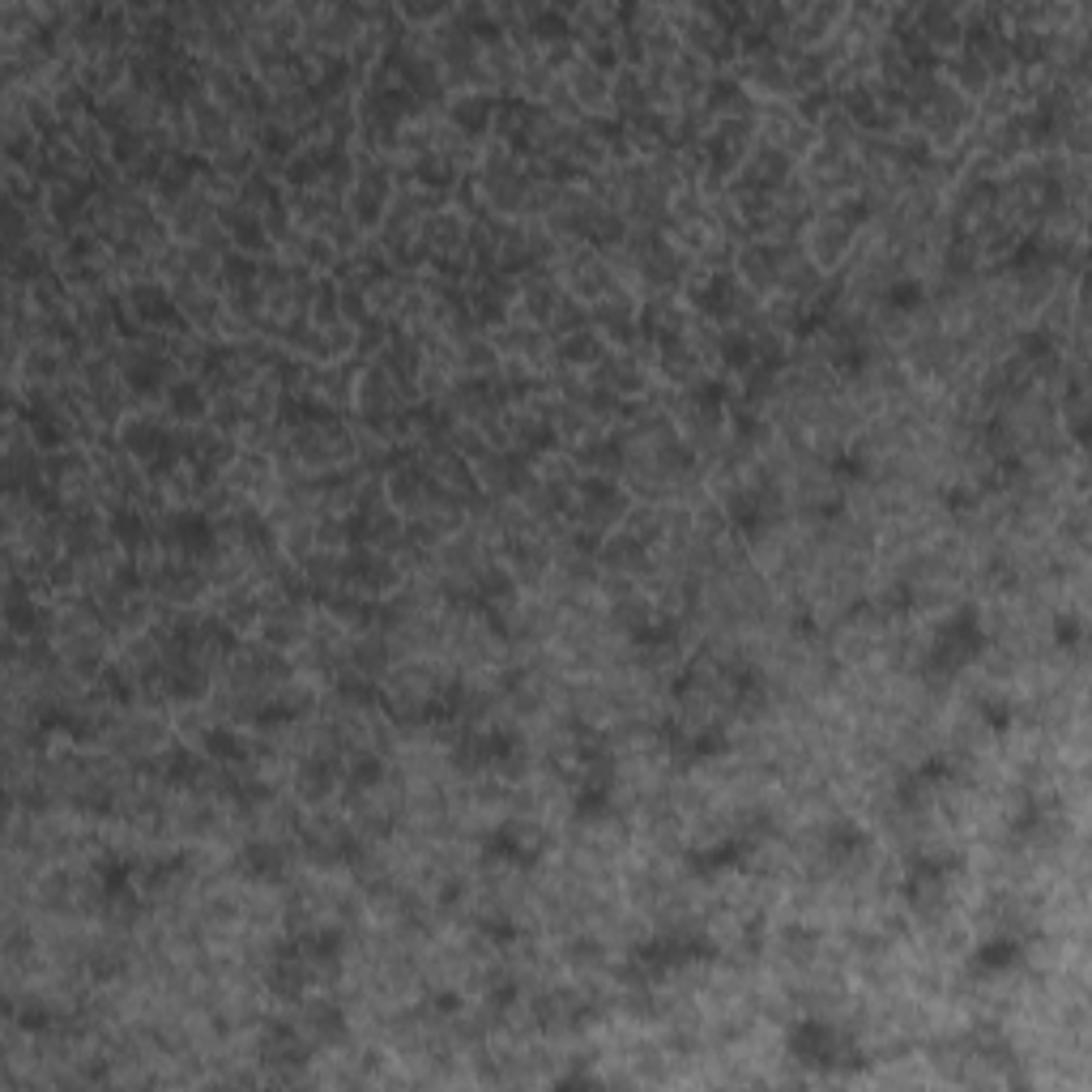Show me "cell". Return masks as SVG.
Segmentation results:
<instances>
[{
	"mask_svg": "<svg viewBox=\"0 0 1092 1092\" xmlns=\"http://www.w3.org/2000/svg\"><path fill=\"white\" fill-rule=\"evenodd\" d=\"M986 644V632H981L977 611H960L943 623V632L935 636V649H930V666L939 670H960L964 661H973Z\"/></svg>",
	"mask_w": 1092,
	"mask_h": 1092,
	"instance_id": "obj_1",
	"label": "cell"
},
{
	"mask_svg": "<svg viewBox=\"0 0 1092 1092\" xmlns=\"http://www.w3.org/2000/svg\"><path fill=\"white\" fill-rule=\"evenodd\" d=\"M790 1054L802 1063V1067H849V1059H840L845 1054V1046H840V1037L832 1025H823V1020H802V1025H794L790 1033Z\"/></svg>",
	"mask_w": 1092,
	"mask_h": 1092,
	"instance_id": "obj_2",
	"label": "cell"
},
{
	"mask_svg": "<svg viewBox=\"0 0 1092 1092\" xmlns=\"http://www.w3.org/2000/svg\"><path fill=\"white\" fill-rule=\"evenodd\" d=\"M1020 964V947L1011 939H994V943H981L977 956H973V973H1002Z\"/></svg>",
	"mask_w": 1092,
	"mask_h": 1092,
	"instance_id": "obj_3",
	"label": "cell"
},
{
	"mask_svg": "<svg viewBox=\"0 0 1092 1092\" xmlns=\"http://www.w3.org/2000/svg\"><path fill=\"white\" fill-rule=\"evenodd\" d=\"M743 857V845L739 840H726V845H713V849H700L691 857V867L695 871H705V875H713V871H726V867H734Z\"/></svg>",
	"mask_w": 1092,
	"mask_h": 1092,
	"instance_id": "obj_4",
	"label": "cell"
},
{
	"mask_svg": "<svg viewBox=\"0 0 1092 1092\" xmlns=\"http://www.w3.org/2000/svg\"><path fill=\"white\" fill-rule=\"evenodd\" d=\"M986 722H994V726H998V730H1002V726H1007V722H1011V718H1007V709H1002V705H994V709H990V705H986Z\"/></svg>",
	"mask_w": 1092,
	"mask_h": 1092,
	"instance_id": "obj_5",
	"label": "cell"
}]
</instances>
